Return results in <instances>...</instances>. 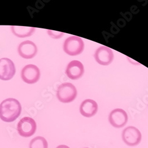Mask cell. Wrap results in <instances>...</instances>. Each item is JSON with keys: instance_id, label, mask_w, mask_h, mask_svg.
Returning a JSON list of instances; mask_svg holds the SVG:
<instances>
[{"instance_id": "obj_5", "label": "cell", "mask_w": 148, "mask_h": 148, "mask_svg": "<svg viewBox=\"0 0 148 148\" xmlns=\"http://www.w3.org/2000/svg\"><path fill=\"white\" fill-rule=\"evenodd\" d=\"M123 141L129 146L138 145L142 140L140 130L134 126H129L123 130L121 133Z\"/></svg>"}, {"instance_id": "obj_1", "label": "cell", "mask_w": 148, "mask_h": 148, "mask_svg": "<svg viewBox=\"0 0 148 148\" xmlns=\"http://www.w3.org/2000/svg\"><path fill=\"white\" fill-rule=\"evenodd\" d=\"M21 109V104L17 100L7 98L0 104V119L5 122H13L19 117Z\"/></svg>"}, {"instance_id": "obj_8", "label": "cell", "mask_w": 148, "mask_h": 148, "mask_svg": "<svg viewBox=\"0 0 148 148\" xmlns=\"http://www.w3.org/2000/svg\"><path fill=\"white\" fill-rule=\"evenodd\" d=\"M94 58L98 64L103 66H107L113 61L114 53L112 49L103 46L97 49Z\"/></svg>"}, {"instance_id": "obj_15", "label": "cell", "mask_w": 148, "mask_h": 148, "mask_svg": "<svg viewBox=\"0 0 148 148\" xmlns=\"http://www.w3.org/2000/svg\"><path fill=\"white\" fill-rule=\"evenodd\" d=\"M47 34L49 35V36L51 37V38H52L53 39H59L64 35V33L56 32V31H54V30H47Z\"/></svg>"}, {"instance_id": "obj_2", "label": "cell", "mask_w": 148, "mask_h": 148, "mask_svg": "<svg viewBox=\"0 0 148 148\" xmlns=\"http://www.w3.org/2000/svg\"><path fill=\"white\" fill-rule=\"evenodd\" d=\"M56 96L58 100L62 103H71L77 98V90L72 84L69 82L63 83L58 87Z\"/></svg>"}, {"instance_id": "obj_12", "label": "cell", "mask_w": 148, "mask_h": 148, "mask_svg": "<svg viewBox=\"0 0 148 148\" xmlns=\"http://www.w3.org/2000/svg\"><path fill=\"white\" fill-rule=\"evenodd\" d=\"M98 104L93 100L87 99L83 101L79 107L80 113L85 117H91L96 114Z\"/></svg>"}, {"instance_id": "obj_7", "label": "cell", "mask_w": 148, "mask_h": 148, "mask_svg": "<svg viewBox=\"0 0 148 148\" xmlns=\"http://www.w3.org/2000/svg\"><path fill=\"white\" fill-rule=\"evenodd\" d=\"M110 125L116 128H121L125 126L128 121V116L124 110L116 108L112 110L108 116Z\"/></svg>"}, {"instance_id": "obj_6", "label": "cell", "mask_w": 148, "mask_h": 148, "mask_svg": "<svg viewBox=\"0 0 148 148\" xmlns=\"http://www.w3.org/2000/svg\"><path fill=\"white\" fill-rule=\"evenodd\" d=\"M21 77L24 82L33 84L39 80L40 72L38 66L33 64H29L22 69Z\"/></svg>"}, {"instance_id": "obj_14", "label": "cell", "mask_w": 148, "mask_h": 148, "mask_svg": "<svg viewBox=\"0 0 148 148\" xmlns=\"http://www.w3.org/2000/svg\"><path fill=\"white\" fill-rule=\"evenodd\" d=\"M29 148H48V143L42 136H37L30 142Z\"/></svg>"}, {"instance_id": "obj_11", "label": "cell", "mask_w": 148, "mask_h": 148, "mask_svg": "<svg viewBox=\"0 0 148 148\" xmlns=\"http://www.w3.org/2000/svg\"><path fill=\"white\" fill-rule=\"evenodd\" d=\"M84 73V66L78 60H72L68 64L66 69V74L68 77L72 80L81 78Z\"/></svg>"}, {"instance_id": "obj_17", "label": "cell", "mask_w": 148, "mask_h": 148, "mask_svg": "<svg viewBox=\"0 0 148 148\" xmlns=\"http://www.w3.org/2000/svg\"><path fill=\"white\" fill-rule=\"evenodd\" d=\"M84 148H89V147H84Z\"/></svg>"}, {"instance_id": "obj_16", "label": "cell", "mask_w": 148, "mask_h": 148, "mask_svg": "<svg viewBox=\"0 0 148 148\" xmlns=\"http://www.w3.org/2000/svg\"><path fill=\"white\" fill-rule=\"evenodd\" d=\"M56 148H70V147L65 145H60L57 146Z\"/></svg>"}, {"instance_id": "obj_10", "label": "cell", "mask_w": 148, "mask_h": 148, "mask_svg": "<svg viewBox=\"0 0 148 148\" xmlns=\"http://www.w3.org/2000/svg\"><path fill=\"white\" fill-rule=\"evenodd\" d=\"M17 50L19 55L26 59L33 58L38 53V47L36 45L30 40L21 42L18 45Z\"/></svg>"}, {"instance_id": "obj_13", "label": "cell", "mask_w": 148, "mask_h": 148, "mask_svg": "<svg viewBox=\"0 0 148 148\" xmlns=\"http://www.w3.org/2000/svg\"><path fill=\"white\" fill-rule=\"evenodd\" d=\"M11 31L18 38H24L31 36L36 30V29L31 27L24 26H11Z\"/></svg>"}, {"instance_id": "obj_4", "label": "cell", "mask_w": 148, "mask_h": 148, "mask_svg": "<svg viewBox=\"0 0 148 148\" xmlns=\"http://www.w3.org/2000/svg\"><path fill=\"white\" fill-rule=\"evenodd\" d=\"M37 125L35 120L29 117L22 118L17 124V132L20 136L24 138H29L35 133Z\"/></svg>"}, {"instance_id": "obj_9", "label": "cell", "mask_w": 148, "mask_h": 148, "mask_svg": "<svg viewBox=\"0 0 148 148\" xmlns=\"http://www.w3.org/2000/svg\"><path fill=\"white\" fill-rule=\"evenodd\" d=\"M16 73V67L11 59L4 58L0 59V79L8 81L13 78Z\"/></svg>"}, {"instance_id": "obj_3", "label": "cell", "mask_w": 148, "mask_h": 148, "mask_svg": "<svg viewBox=\"0 0 148 148\" xmlns=\"http://www.w3.org/2000/svg\"><path fill=\"white\" fill-rule=\"evenodd\" d=\"M84 42L79 37L73 36L67 38L64 43V51L69 56L80 55L84 49Z\"/></svg>"}]
</instances>
